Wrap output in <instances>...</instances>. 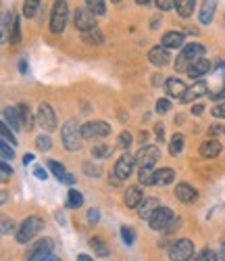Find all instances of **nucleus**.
Wrapping results in <instances>:
<instances>
[{
  "label": "nucleus",
  "instance_id": "nucleus-58",
  "mask_svg": "<svg viewBox=\"0 0 225 261\" xmlns=\"http://www.w3.org/2000/svg\"><path fill=\"white\" fill-rule=\"evenodd\" d=\"M32 161H34V155H32V153H27V155L23 157V163L27 165V163H32Z\"/></svg>",
  "mask_w": 225,
  "mask_h": 261
},
{
  "label": "nucleus",
  "instance_id": "nucleus-53",
  "mask_svg": "<svg viewBox=\"0 0 225 261\" xmlns=\"http://www.w3.org/2000/svg\"><path fill=\"white\" fill-rule=\"evenodd\" d=\"M217 261H225V243L219 247V253H217Z\"/></svg>",
  "mask_w": 225,
  "mask_h": 261
},
{
  "label": "nucleus",
  "instance_id": "nucleus-15",
  "mask_svg": "<svg viewBox=\"0 0 225 261\" xmlns=\"http://www.w3.org/2000/svg\"><path fill=\"white\" fill-rule=\"evenodd\" d=\"M3 117H5V123L13 129V132H19V129H23V119L19 115V109H13V107H7L3 111Z\"/></svg>",
  "mask_w": 225,
  "mask_h": 261
},
{
  "label": "nucleus",
  "instance_id": "nucleus-4",
  "mask_svg": "<svg viewBox=\"0 0 225 261\" xmlns=\"http://www.w3.org/2000/svg\"><path fill=\"white\" fill-rule=\"evenodd\" d=\"M42 228H44V220H42V217H36V215L27 217V220L21 224V228L17 230V243H21V245L30 243Z\"/></svg>",
  "mask_w": 225,
  "mask_h": 261
},
{
  "label": "nucleus",
  "instance_id": "nucleus-47",
  "mask_svg": "<svg viewBox=\"0 0 225 261\" xmlns=\"http://www.w3.org/2000/svg\"><path fill=\"white\" fill-rule=\"evenodd\" d=\"M169 109H171V102L167 98H161L159 102H156V111H159V113H167Z\"/></svg>",
  "mask_w": 225,
  "mask_h": 261
},
{
  "label": "nucleus",
  "instance_id": "nucleus-45",
  "mask_svg": "<svg viewBox=\"0 0 225 261\" xmlns=\"http://www.w3.org/2000/svg\"><path fill=\"white\" fill-rule=\"evenodd\" d=\"M156 7L159 11H171L175 9V0H156Z\"/></svg>",
  "mask_w": 225,
  "mask_h": 261
},
{
  "label": "nucleus",
  "instance_id": "nucleus-38",
  "mask_svg": "<svg viewBox=\"0 0 225 261\" xmlns=\"http://www.w3.org/2000/svg\"><path fill=\"white\" fill-rule=\"evenodd\" d=\"M19 42H21V23H19V19L15 17L13 28H11V44H19Z\"/></svg>",
  "mask_w": 225,
  "mask_h": 261
},
{
  "label": "nucleus",
  "instance_id": "nucleus-23",
  "mask_svg": "<svg viewBox=\"0 0 225 261\" xmlns=\"http://www.w3.org/2000/svg\"><path fill=\"white\" fill-rule=\"evenodd\" d=\"M209 71H211V61H207V59H198L196 63L190 65L188 75H190V77H202V75L209 73Z\"/></svg>",
  "mask_w": 225,
  "mask_h": 261
},
{
  "label": "nucleus",
  "instance_id": "nucleus-17",
  "mask_svg": "<svg viewBox=\"0 0 225 261\" xmlns=\"http://www.w3.org/2000/svg\"><path fill=\"white\" fill-rule=\"evenodd\" d=\"M219 153H221V144H219V140H215V138L205 140V142L200 144V155L205 157V159H215Z\"/></svg>",
  "mask_w": 225,
  "mask_h": 261
},
{
  "label": "nucleus",
  "instance_id": "nucleus-50",
  "mask_svg": "<svg viewBox=\"0 0 225 261\" xmlns=\"http://www.w3.org/2000/svg\"><path fill=\"white\" fill-rule=\"evenodd\" d=\"M98 217H100V213H98L96 209H90V213H88V222H90V224H96Z\"/></svg>",
  "mask_w": 225,
  "mask_h": 261
},
{
  "label": "nucleus",
  "instance_id": "nucleus-26",
  "mask_svg": "<svg viewBox=\"0 0 225 261\" xmlns=\"http://www.w3.org/2000/svg\"><path fill=\"white\" fill-rule=\"evenodd\" d=\"M213 92H221L225 90V63H219V67L213 73Z\"/></svg>",
  "mask_w": 225,
  "mask_h": 261
},
{
  "label": "nucleus",
  "instance_id": "nucleus-43",
  "mask_svg": "<svg viewBox=\"0 0 225 261\" xmlns=\"http://www.w3.org/2000/svg\"><path fill=\"white\" fill-rule=\"evenodd\" d=\"M0 176H3V182H7L11 176H13V167L9 165V163H0Z\"/></svg>",
  "mask_w": 225,
  "mask_h": 261
},
{
  "label": "nucleus",
  "instance_id": "nucleus-2",
  "mask_svg": "<svg viewBox=\"0 0 225 261\" xmlns=\"http://www.w3.org/2000/svg\"><path fill=\"white\" fill-rule=\"evenodd\" d=\"M202 55H205V46L202 44H186L182 48V53H179V57H177L175 69L177 71H188L190 65L196 63L198 59H202Z\"/></svg>",
  "mask_w": 225,
  "mask_h": 261
},
{
  "label": "nucleus",
  "instance_id": "nucleus-61",
  "mask_svg": "<svg viewBox=\"0 0 225 261\" xmlns=\"http://www.w3.org/2000/svg\"><path fill=\"white\" fill-rule=\"evenodd\" d=\"M46 261H61V259H59V257H48Z\"/></svg>",
  "mask_w": 225,
  "mask_h": 261
},
{
  "label": "nucleus",
  "instance_id": "nucleus-37",
  "mask_svg": "<svg viewBox=\"0 0 225 261\" xmlns=\"http://www.w3.org/2000/svg\"><path fill=\"white\" fill-rule=\"evenodd\" d=\"M121 238H123V243L129 247V245H133V241H136V232H133L131 226H123L121 228Z\"/></svg>",
  "mask_w": 225,
  "mask_h": 261
},
{
  "label": "nucleus",
  "instance_id": "nucleus-14",
  "mask_svg": "<svg viewBox=\"0 0 225 261\" xmlns=\"http://www.w3.org/2000/svg\"><path fill=\"white\" fill-rule=\"evenodd\" d=\"M165 88H167V94L173 96V98H177V100H182L186 96V92H188L186 84L182 80H177V77H169L165 82Z\"/></svg>",
  "mask_w": 225,
  "mask_h": 261
},
{
  "label": "nucleus",
  "instance_id": "nucleus-10",
  "mask_svg": "<svg viewBox=\"0 0 225 261\" xmlns=\"http://www.w3.org/2000/svg\"><path fill=\"white\" fill-rule=\"evenodd\" d=\"M83 138H104L110 134V125L106 121H88L81 127Z\"/></svg>",
  "mask_w": 225,
  "mask_h": 261
},
{
  "label": "nucleus",
  "instance_id": "nucleus-62",
  "mask_svg": "<svg viewBox=\"0 0 225 261\" xmlns=\"http://www.w3.org/2000/svg\"><path fill=\"white\" fill-rule=\"evenodd\" d=\"M110 3H121V0H110Z\"/></svg>",
  "mask_w": 225,
  "mask_h": 261
},
{
  "label": "nucleus",
  "instance_id": "nucleus-5",
  "mask_svg": "<svg viewBox=\"0 0 225 261\" xmlns=\"http://www.w3.org/2000/svg\"><path fill=\"white\" fill-rule=\"evenodd\" d=\"M192 257H194V243L188 241V238L175 241L169 247V259L171 261H190Z\"/></svg>",
  "mask_w": 225,
  "mask_h": 261
},
{
  "label": "nucleus",
  "instance_id": "nucleus-54",
  "mask_svg": "<svg viewBox=\"0 0 225 261\" xmlns=\"http://www.w3.org/2000/svg\"><path fill=\"white\" fill-rule=\"evenodd\" d=\"M19 71H21V73H27V71H30L27 61H19Z\"/></svg>",
  "mask_w": 225,
  "mask_h": 261
},
{
  "label": "nucleus",
  "instance_id": "nucleus-3",
  "mask_svg": "<svg viewBox=\"0 0 225 261\" xmlns=\"http://www.w3.org/2000/svg\"><path fill=\"white\" fill-rule=\"evenodd\" d=\"M67 17H69V7L65 0H54L52 15H50V32L52 34H63L67 25Z\"/></svg>",
  "mask_w": 225,
  "mask_h": 261
},
{
  "label": "nucleus",
  "instance_id": "nucleus-57",
  "mask_svg": "<svg viewBox=\"0 0 225 261\" xmlns=\"http://www.w3.org/2000/svg\"><path fill=\"white\" fill-rule=\"evenodd\" d=\"M202 111H205V107H202V105H196L192 109V113H196V115H202Z\"/></svg>",
  "mask_w": 225,
  "mask_h": 261
},
{
  "label": "nucleus",
  "instance_id": "nucleus-9",
  "mask_svg": "<svg viewBox=\"0 0 225 261\" xmlns=\"http://www.w3.org/2000/svg\"><path fill=\"white\" fill-rule=\"evenodd\" d=\"M50 251H52V241L50 238H42L27 251V261H46L50 257Z\"/></svg>",
  "mask_w": 225,
  "mask_h": 261
},
{
  "label": "nucleus",
  "instance_id": "nucleus-39",
  "mask_svg": "<svg viewBox=\"0 0 225 261\" xmlns=\"http://www.w3.org/2000/svg\"><path fill=\"white\" fill-rule=\"evenodd\" d=\"M0 157H3V161H5V163L13 161V157H15V150H13V146H9L7 142L0 144Z\"/></svg>",
  "mask_w": 225,
  "mask_h": 261
},
{
  "label": "nucleus",
  "instance_id": "nucleus-20",
  "mask_svg": "<svg viewBox=\"0 0 225 261\" xmlns=\"http://www.w3.org/2000/svg\"><path fill=\"white\" fill-rule=\"evenodd\" d=\"M163 46L165 48H184V34L182 32H167L163 36Z\"/></svg>",
  "mask_w": 225,
  "mask_h": 261
},
{
  "label": "nucleus",
  "instance_id": "nucleus-55",
  "mask_svg": "<svg viewBox=\"0 0 225 261\" xmlns=\"http://www.w3.org/2000/svg\"><path fill=\"white\" fill-rule=\"evenodd\" d=\"M156 136H159V138L163 140V136H165V125H163V123L156 125Z\"/></svg>",
  "mask_w": 225,
  "mask_h": 261
},
{
  "label": "nucleus",
  "instance_id": "nucleus-56",
  "mask_svg": "<svg viewBox=\"0 0 225 261\" xmlns=\"http://www.w3.org/2000/svg\"><path fill=\"white\" fill-rule=\"evenodd\" d=\"M61 182H65V184H73V182H75V176H71V173H67V176H65Z\"/></svg>",
  "mask_w": 225,
  "mask_h": 261
},
{
  "label": "nucleus",
  "instance_id": "nucleus-22",
  "mask_svg": "<svg viewBox=\"0 0 225 261\" xmlns=\"http://www.w3.org/2000/svg\"><path fill=\"white\" fill-rule=\"evenodd\" d=\"M142 201H144V194H142V190H140L138 186L127 188V192H125V205H127V207L136 209V207L142 205Z\"/></svg>",
  "mask_w": 225,
  "mask_h": 261
},
{
  "label": "nucleus",
  "instance_id": "nucleus-34",
  "mask_svg": "<svg viewBox=\"0 0 225 261\" xmlns=\"http://www.w3.org/2000/svg\"><path fill=\"white\" fill-rule=\"evenodd\" d=\"M86 5H88V9L92 11L94 15H104V13H106L104 0H86Z\"/></svg>",
  "mask_w": 225,
  "mask_h": 261
},
{
  "label": "nucleus",
  "instance_id": "nucleus-63",
  "mask_svg": "<svg viewBox=\"0 0 225 261\" xmlns=\"http://www.w3.org/2000/svg\"><path fill=\"white\" fill-rule=\"evenodd\" d=\"M223 134H225V127H223Z\"/></svg>",
  "mask_w": 225,
  "mask_h": 261
},
{
  "label": "nucleus",
  "instance_id": "nucleus-44",
  "mask_svg": "<svg viewBox=\"0 0 225 261\" xmlns=\"http://www.w3.org/2000/svg\"><path fill=\"white\" fill-rule=\"evenodd\" d=\"M11 21H15V15L13 13H5V17H3V40H7V32H9Z\"/></svg>",
  "mask_w": 225,
  "mask_h": 261
},
{
  "label": "nucleus",
  "instance_id": "nucleus-41",
  "mask_svg": "<svg viewBox=\"0 0 225 261\" xmlns=\"http://www.w3.org/2000/svg\"><path fill=\"white\" fill-rule=\"evenodd\" d=\"M36 144H38L40 150H50V148H52V140H50V136H46V134L38 136V138H36Z\"/></svg>",
  "mask_w": 225,
  "mask_h": 261
},
{
  "label": "nucleus",
  "instance_id": "nucleus-7",
  "mask_svg": "<svg viewBox=\"0 0 225 261\" xmlns=\"http://www.w3.org/2000/svg\"><path fill=\"white\" fill-rule=\"evenodd\" d=\"M161 159V150L159 146H154V144H146L138 150V155H136V163L140 165V169H152L154 163Z\"/></svg>",
  "mask_w": 225,
  "mask_h": 261
},
{
  "label": "nucleus",
  "instance_id": "nucleus-35",
  "mask_svg": "<svg viewBox=\"0 0 225 261\" xmlns=\"http://www.w3.org/2000/svg\"><path fill=\"white\" fill-rule=\"evenodd\" d=\"M0 136H3V142L11 144V146H17V138H15V134L9 129V125H7V123L0 125Z\"/></svg>",
  "mask_w": 225,
  "mask_h": 261
},
{
  "label": "nucleus",
  "instance_id": "nucleus-60",
  "mask_svg": "<svg viewBox=\"0 0 225 261\" xmlns=\"http://www.w3.org/2000/svg\"><path fill=\"white\" fill-rule=\"evenodd\" d=\"M150 0H136V5H148Z\"/></svg>",
  "mask_w": 225,
  "mask_h": 261
},
{
  "label": "nucleus",
  "instance_id": "nucleus-25",
  "mask_svg": "<svg viewBox=\"0 0 225 261\" xmlns=\"http://www.w3.org/2000/svg\"><path fill=\"white\" fill-rule=\"evenodd\" d=\"M175 9H177V15L188 19L194 9H196V0H175Z\"/></svg>",
  "mask_w": 225,
  "mask_h": 261
},
{
  "label": "nucleus",
  "instance_id": "nucleus-52",
  "mask_svg": "<svg viewBox=\"0 0 225 261\" xmlns=\"http://www.w3.org/2000/svg\"><path fill=\"white\" fill-rule=\"evenodd\" d=\"M213 100H221V98H225V90H221V92H211L209 94Z\"/></svg>",
  "mask_w": 225,
  "mask_h": 261
},
{
  "label": "nucleus",
  "instance_id": "nucleus-28",
  "mask_svg": "<svg viewBox=\"0 0 225 261\" xmlns=\"http://www.w3.org/2000/svg\"><path fill=\"white\" fill-rule=\"evenodd\" d=\"M83 40L88 42V44H104V36H102V32H100L98 25L92 28L90 32H86V34H83Z\"/></svg>",
  "mask_w": 225,
  "mask_h": 261
},
{
  "label": "nucleus",
  "instance_id": "nucleus-30",
  "mask_svg": "<svg viewBox=\"0 0 225 261\" xmlns=\"http://www.w3.org/2000/svg\"><path fill=\"white\" fill-rule=\"evenodd\" d=\"M67 205H69L71 209H77L83 205V197H81V192L79 190H69V194H67Z\"/></svg>",
  "mask_w": 225,
  "mask_h": 261
},
{
  "label": "nucleus",
  "instance_id": "nucleus-11",
  "mask_svg": "<svg viewBox=\"0 0 225 261\" xmlns=\"http://www.w3.org/2000/svg\"><path fill=\"white\" fill-rule=\"evenodd\" d=\"M75 28L81 32V34H86V32H90L92 28H96V19H94V13L90 11V9H77L75 11Z\"/></svg>",
  "mask_w": 225,
  "mask_h": 261
},
{
  "label": "nucleus",
  "instance_id": "nucleus-36",
  "mask_svg": "<svg viewBox=\"0 0 225 261\" xmlns=\"http://www.w3.org/2000/svg\"><path fill=\"white\" fill-rule=\"evenodd\" d=\"M138 180H140V184H144V186H154V173H152L150 169H140Z\"/></svg>",
  "mask_w": 225,
  "mask_h": 261
},
{
  "label": "nucleus",
  "instance_id": "nucleus-31",
  "mask_svg": "<svg viewBox=\"0 0 225 261\" xmlns=\"http://www.w3.org/2000/svg\"><path fill=\"white\" fill-rule=\"evenodd\" d=\"M90 247L94 249V253L98 257H106L108 255V247H106V243L102 241V238H92V241H90Z\"/></svg>",
  "mask_w": 225,
  "mask_h": 261
},
{
  "label": "nucleus",
  "instance_id": "nucleus-59",
  "mask_svg": "<svg viewBox=\"0 0 225 261\" xmlns=\"http://www.w3.org/2000/svg\"><path fill=\"white\" fill-rule=\"evenodd\" d=\"M77 261H94V259L88 257V255H77Z\"/></svg>",
  "mask_w": 225,
  "mask_h": 261
},
{
  "label": "nucleus",
  "instance_id": "nucleus-33",
  "mask_svg": "<svg viewBox=\"0 0 225 261\" xmlns=\"http://www.w3.org/2000/svg\"><path fill=\"white\" fill-rule=\"evenodd\" d=\"M40 3H42V0H25V5H23V15H25L27 19L36 17V13H38V9H40Z\"/></svg>",
  "mask_w": 225,
  "mask_h": 261
},
{
  "label": "nucleus",
  "instance_id": "nucleus-24",
  "mask_svg": "<svg viewBox=\"0 0 225 261\" xmlns=\"http://www.w3.org/2000/svg\"><path fill=\"white\" fill-rule=\"evenodd\" d=\"M175 180V171L171 167H163L159 171H154V186H167Z\"/></svg>",
  "mask_w": 225,
  "mask_h": 261
},
{
  "label": "nucleus",
  "instance_id": "nucleus-32",
  "mask_svg": "<svg viewBox=\"0 0 225 261\" xmlns=\"http://www.w3.org/2000/svg\"><path fill=\"white\" fill-rule=\"evenodd\" d=\"M92 155H94L96 159H106V157L112 155V146H110V144H96V146L92 148Z\"/></svg>",
  "mask_w": 225,
  "mask_h": 261
},
{
  "label": "nucleus",
  "instance_id": "nucleus-19",
  "mask_svg": "<svg viewBox=\"0 0 225 261\" xmlns=\"http://www.w3.org/2000/svg\"><path fill=\"white\" fill-rule=\"evenodd\" d=\"M161 207V203L156 201V199H152V197H146L144 201H142V205L138 207L140 211H138V215L142 217V220H150V217L154 215V211Z\"/></svg>",
  "mask_w": 225,
  "mask_h": 261
},
{
  "label": "nucleus",
  "instance_id": "nucleus-40",
  "mask_svg": "<svg viewBox=\"0 0 225 261\" xmlns=\"http://www.w3.org/2000/svg\"><path fill=\"white\" fill-rule=\"evenodd\" d=\"M48 169L54 173V176H57L59 180H63V178L67 176V173H65V167H63L59 161H48Z\"/></svg>",
  "mask_w": 225,
  "mask_h": 261
},
{
  "label": "nucleus",
  "instance_id": "nucleus-42",
  "mask_svg": "<svg viewBox=\"0 0 225 261\" xmlns=\"http://www.w3.org/2000/svg\"><path fill=\"white\" fill-rule=\"evenodd\" d=\"M194 261H217V253H213V251H202V253L196 255Z\"/></svg>",
  "mask_w": 225,
  "mask_h": 261
},
{
  "label": "nucleus",
  "instance_id": "nucleus-13",
  "mask_svg": "<svg viewBox=\"0 0 225 261\" xmlns=\"http://www.w3.org/2000/svg\"><path fill=\"white\" fill-rule=\"evenodd\" d=\"M148 59H150L152 65H156V67H165V65L171 63L169 48H165V46H154V48L148 53Z\"/></svg>",
  "mask_w": 225,
  "mask_h": 261
},
{
  "label": "nucleus",
  "instance_id": "nucleus-1",
  "mask_svg": "<svg viewBox=\"0 0 225 261\" xmlns=\"http://www.w3.org/2000/svg\"><path fill=\"white\" fill-rule=\"evenodd\" d=\"M61 138H63V144L67 150H77L81 146V127L77 125L75 119H69V121H65L63 129H61Z\"/></svg>",
  "mask_w": 225,
  "mask_h": 261
},
{
  "label": "nucleus",
  "instance_id": "nucleus-29",
  "mask_svg": "<svg viewBox=\"0 0 225 261\" xmlns=\"http://www.w3.org/2000/svg\"><path fill=\"white\" fill-rule=\"evenodd\" d=\"M17 109H19V115H21V119H23V125H27V129H32V125H34L36 117L32 115L30 107H27V105H19Z\"/></svg>",
  "mask_w": 225,
  "mask_h": 261
},
{
  "label": "nucleus",
  "instance_id": "nucleus-48",
  "mask_svg": "<svg viewBox=\"0 0 225 261\" xmlns=\"http://www.w3.org/2000/svg\"><path fill=\"white\" fill-rule=\"evenodd\" d=\"M34 176H36L38 180H46V178H48V171L38 165V167H34Z\"/></svg>",
  "mask_w": 225,
  "mask_h": 261
},
{
  "label": "nucleus",
  "instance_id": "nucleus-51",
  "mask_svg": "<svg viewBox=\"0 0 225 261\" xmlns=\"http://www.w3.org/2000/svg\"><path fill=\"white\" fill-rule=\"evenodd\" d=\"M13 230H15V224L9 222V220H5V222H3V234H9V232H13Z\"/></svg>",
  "mask_w": 225,
  "mask_h": 261
},
{
  "label": "nucleus",
  "instance_id": "nucleus-46",
  "mask_svg": "<svg viewBox=\"0 0 225 261\" xmlns=\"http://www.w3.org/2000/svg\"><path fill=\"white\" fill-rule=\"evenodd\" d=\"M131 134L129 132H121L119 134V146H123V148H129V144H131Z\"/></svg>",
  "mask_w": 225,
  "mask_h": 261
},
{
  "label": "nucleus",
  "instance_id": "nucleus-27",
  "mask_svg": "<svg viewBox=\"0 0 225 261\" xmlns=\"http://www.w3.org/2000/svg\"><path fill=\"white\" fill-rule=\"evenodd\" d=\"M184 144H186L184 134H173V136H171V144H169V153H171L173 157H177V155L184 150Z\"/></svg>",
  "mask_w": 225,
  "mask_h": 261
},
{
  "label": "nucleus",
  "instance_id": "nucleus-12",
  "mask_svg": "<svg viewBox=\"0 0 225 261\" xmlns=\"http://www.w3.org/2000/svg\"><path fill=\"white\" fill-rule=\"evenodd\" d=\"M133 161L129 155H121L119 157V161L115 163V171H112V176H115L119 182H123L125 178H129V173H131V169H133Z\"/></svg>",
  "mask_w": 225,
  "mask_h": 261
},
{
  "label": "nucleus",
  "instance_id": "nucleus-8",
  "mask_svg": "<svg viewBox=\"0 0 225 261\" xmlns=\"http://www.w3.org/2000/svg\"><path fill=\"white\" fill-rule=\"evenodd\" d=\"M148 224L152 230H169V226L173 224V211L169 207H159L148 220Z\"/></svg>",
  "mask_w": 225,
  "mask_h": 261
},
{
  "label": "nucleus",
  "instance_id": "nucleus-21",
  "mask_svg": "<svg viewBox=\"0 0 225 261\" xmlns=\"http://www.w3.org/2000/svg\"><path fill=\"white\" fill-rule=\"evenodd\" d=\"M215 11H217V0H205L202 9H200V23L209 25L215 17Z\"/></svg>",
  "mask_w": 225,
  "mask_h": 261
},
{
  "label": "nucleus",
  "instance_id": "nucleus-6",
  "mask_svg": "<svg viewBox=\"0 0 225 261\" xmlns=\"http://www.w3.org/2000/svg\"><path fill=\"white\" fill-rule=\"evenodd\" d=\"M36 123L44 129V132H54V129H57V115H54L52 107H50L48 102H42V105L38 107Z\"/></svg>",
  "mask_w": 225,
  "mask_h": 261
},
{
  "label": "nucleus",
  "instance_id": "nucleus-16",
  "mask_svg": "<svg viewBox=\"0 0 225 261\" xmlns=\"http://www.w3.org/2000/svg\"><path fill=\"white\" fill-rule=\"evenodd\" d=\"M175 197H177V201H182V203H194L198 199V192L190 184H177L175 186Z\"/></svg>",
  "mask_w": 225,
  "mask_h": 261
},
{
  "label": "nucleus",
  "instance_id": "nucleus-18",
  "mask_svg": "<svg viewBox=\"0 0 225 261\" xmlns=\"http://www.w3.org/2000/svg\"><path fill=\"white\" fill-rule=\"evenodd\" d=\"M209 92V86L205 84V82H196L194 86H190L188 88V92H186V96L182 98V102H192V100H196V98H200V96H205Z\"/></svg>",
  "mask_w": 225,
  "mask_h": 261
},
{
  "label": "nucleus",
  "instance_id": "nucleus-49",
  "mask_svg": "<svg viewBox=\"0 0 225 261\" xmlns=\"http://www.w3.org/2000/svg\"><path fill=\"white\" fill-rule=\"evenodd\" d=\"M213 115L219 117V119H225V102H221V105H217V107L213 109Z\"/></svg>",
  "mask_w": 225,
  "mask_h": 261
}]
</instances>
